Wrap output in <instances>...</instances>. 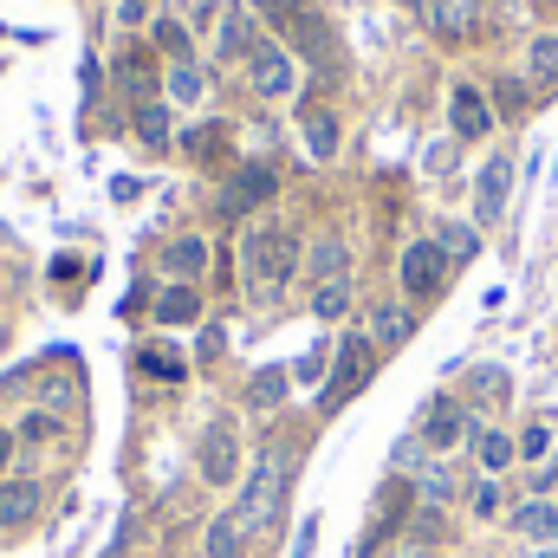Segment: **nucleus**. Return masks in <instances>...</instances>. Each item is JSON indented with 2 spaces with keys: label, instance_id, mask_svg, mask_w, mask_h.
Here are the masks:
<instances>
[{
  "label": "nucleus",
  "instance_id": "1",
  "mask_svg": "<svg viewBox=\"0 0 558 558\" xmlns=\"http://www.w3.org/2000/svg\"><path fill=\"white\" fill-rule=\"evenodd\" d=\"M292 274H299V234H292V228L260 221V228L241 234V279H247L254 299H274Z\"/></svg>",
  "mask_w": 558,
  "mask_h": 558
},
{
  "label": "nucleus",
  "instance_id": "2",
  "mask_svg": "<svg viewBox=\"0 0 558 558\" xmlns=\"http://www.w3.org/2000/svg\"><path fill=\"white\" fill-rule=\"evenodd\" d=\"M286 487H292V454H286V448H267L260 468H254V481H247V494H241V507H234V520H241L247 533L274 526L279 507H286Z\"/></svg>",
  "mask_w": 558,
  "mask_h": 558
},
{
  "label": "nucleus",
  "instance_id": "3",
  "mask_svg": "<svg viewBox=\"0 0 558 558\" xmlns=\"http://www.w3.org/2000/svg\"><path fill=\"white\" fill-rule=\"evenodd\" d=\"M234 474H241V435H234V416H215L202 435V481L234 487Z\"/></svg>",
  "mask_w": 558,
  "mask_h": 558
},
{
  "label": "nucleus",
  "instance_id": "4",
  "mask_svg": "<svg viewBox=\"0 0 558 558\" xmlns=\"http://www.w3.org/2000/svg\"><path fill=\"white\" fill-rule=\"evenodd\" d=\"M371 357H377V344H371L364 331H351V338L338 344V371H331V384H325V410H338L351 390H364V377H371Z\"/></svg>",
  "mask_w": 558,
  "mask_h": 558
},
{
  "label": "nucleus",
  "instance_id": "5",
  "mask_svg": "<svg viewBox=\"0 0 558 558\" xmlns=\"http://www.w3.org/2000/svg\"><path fill=\"white\" fill-rule=\"evenodd\" d=\"M448 267H454V260H448L435 241H410V254H403L397 274H403V292H410V299H435L441 279H448Z\"/></svg>",
  "mask_w": 558,
  "mask_h": 558
},
{
  "label": "nucleus",
  "instance_id": "6",
  "mask_svg": "<svg viewBox=\"0 0 558 558\" xmlns=\"http://www.w3.org/2000/svg\"><path fill=\"white\" fill-rule=\"evenodd\" d=\"M46 513V487L39 481H0V533H20V526H33Z\"/></svg>",
  "mask_w": 558,
  "mask_h": 558
},
{
  "label": "nucleus",
  "instance_id": "7",
  "mask_svg": "<svg viewBox=\"0 0 558 558\" xmlns=\"http://www.w3.org/2000/svg\"><path fill=\"white\" fill-rule=\"evenodd\" d=\"M274 195H279V175L267 169V162H247V169L228 182L221 208H228V215H247V208H260V202H274Z\"/></svg>",
  "mask_w": 558,
  "mask_h": 558
},
{
  "label": "nucleus",
  "instance_id": "8",
  "mask_svg": "<svg viewBox=\"0 0 558 558\" xmlns=\"http://www.w3.org/2000/svg\"><path fill=\"white\" fill-rule=\"evenodd\" d=\"M507 189H513V162H507V156H487V169H481V182H474V215H481L487 228L507 215Z\"/></svg>",
  "mask_w": 558,
  "mask_h": 558
},
{
  "label": "nucleus",
  "instance_id": "9",
  "mask_svg": "<svg viewBox=\"0 0 558 558\" xmlns=\"http://www.w3.org/2000/svg\"><path fill=\"white\" fill-rule=\"evenodd\" d=\"M247 78H254L260 98H286V92H292V59H286L279 46H254V52H247Z\"/></svg>",
  "mask_w": 558,
  "mask_h": 558
},
{
  "label": "nucleus",
  "instance_id": "10",
  "mask_svg": "<svg viewBox=\"0 0 558 558\" xmlns=\"http://www.w3.org/2000/svg\"><path fill=\"white\" fill-rule=\"evenodd\" d=\"M448 124H454V137L461 143H474V137H487L494 111H487V98H481L474 85H454V98H448Z\"/></svg>",
  "mask_w": 558,
  "mask_h": 558
},
{
  "label": "nucleus",
  "instance_id": "11",
  "mask_svg": "<svg viewBox=\"0 0 558 558\" xmlns=\"http://www.w3.org/2000/svg\"><path fill=\"white\" fill-rule=\"evenodd\" d=\"M162 274L175 279V286H195V279L208 274V241H202V234L169 241V247H162Z\"/></svg>",
  "mask_w": 558,
  "mask_h": 558
},
{
  "label": "nucleus",
  "instance_id": "12",
  "mask_svg": "<svg viewBox=\"0 0 558 558\" xmlns=\"http://www.w3.org/2000/svg\"><path fill=\"white\" fill-rule=\"evenodd\" d=\"M305 274L318 279V286H338V279H351V247H344L338 234L312 241V254H305Z\"/></svg>",
  "mask_w": 558,
  "mask_h": 558
},
{
  "label": "nucleus",
  "instance_id": "13",
  "mask_svg": "<svg viewBox=\"0 0 558 558\" xmlns=\"http://www.w3.org/2000/svg\"><path fill=\"white\" fill-rule=\"evenodd\" d=\"M461 435H468V416H461L454 403H428V416H422V448L448 454V448H454Z\"/></svg>",
  "mask_w": 558,
  "mask_h": 558
},
{
  "label": "nucleus",
  "instance_id": "14",
  "mask_svg": "<svg viewBox=\"0 0 558 558\" xmlns=\"http://www.w3.org/2000/svg\"><path fill=\"white\" fill-rule=\"evenodd\" d=\"M422 20L435 26V33H448V39H461L474 20H481V0H422Z\"/></svg>",
  "mask_w": 558,
  "mask_h": 558
},
{
  "label": "nucleus",
  "instance_id": "15",
  "mask_svg": "<svg viewBox=\"0 0 558 558\" xmlns=\"http://www.w3.org/2000/svg\"><path fill=\"white\" fill-rule=\"evenodd\" d=\"M202 558H247V526H241L234 513L208 520V526H202Z\"/></svg>",
  "mask_w": 558,
  "mask_h": 558
},
{
  "label": "nucleus",
  "instance_id": "16",
  "mask_svg": "<svg viewBox=\"0 0 558 558\" xmlns=\"http://www.w3.org/2000/svg\"><path fill=\"white\" fill-rule=\"evenodd\" d=\"M513 526H520L533 546H553V539H558V507H553V500H526V507L513 513Z\"/></svg>",
  "mask_w": 558,
  "mask_h": 558
},
{
  "label": "nucleus",
  "instance_id": "17",
  "mask_svg": "<svg viewBox=\"0 0 558 558\" xmlns=\"http://www.w3.org/2000/svg\"><path fill=\"white\" fill-rule=\"evenodd\" d=\"M299 124H305V149H312V162H331V156H338V118H331V111H305Z\"/></svg>",
  "mask_w": 558,
  "mask_h": 558
},
{
  "label": "nucleus",
  "instance_id": "18",
  "mask_svg": "<svg viewBox=\"0 0 558 558\" xmlns=\"http://www.w3.org/2000/svg\"><path fill=\"white\" fill-rule=\"evenodd\" d=\"M156 318H162V325H189V318H202V286H169V292L156 299Z\"/></svg>",
  "mask_w": 558,
  "mask_h": 558
},
{
  "label": "nucleus",
  "instance_id": "19",
  "mask_svg": "<svg viewBox=\"0 0 558 558\" xmlns=\"http://www.w3.org/2000/svg\"><path fill=\"white\" fill-rule=\"evenodd\" d=\"M416 331V318L403 312V305H377V318H371V344H384V351H397L403 338Z\"/></svg>",
  "mask_w": 558,
  "mask_h": 558
},
{
  "label": "nucleus",
  "instance_id": "20",
  "mask_svg": "<svg viewBox=\"0 0 558 558\" xmlns=\"http://www.w3.org/2000/svg\"><path fill=\"white\" fill-rule=\"evenodd\" d=\"M286 390H292V371L267 364V371H254V384H247V403H254V410H279V403H286Z\"/></svg>",
  "mask_w": 558,
  "mask_h": 558
},
{
  "label": "nucleus",
  "instance_id": "21",
  "mask_svg": "<svg viewBox=\"0 0 558 558\" xmlns=\"http://www.w3.org/2000/svg\"><path fill=\"white\" fill-rule=\"evenodd\" d=\"M526 72H533V85H539V92H558V33H539V39H533Z\"/></svg>",
  "mask_w": 558,
  "mask_h": 558
},
{
  "label": "nucleus",
  "instance_id": "22",
  "mask_svg": "<svg viewBox=\"0 0 558 558\" xmlns=\"http://www.w3.org/2000/svg\"><path fill=\"white\" fill-rule=\"evenodd\" d=\"M202 92H208V78H202V65H189V59H175V72H169V98H175V105H202Z\"/></svg>",
  "mask_w": 558,
  "mask_h": 558
},
{
  "label": "nucleus",
  "instance_id": "23",
  "mask_svg": "<svg viewBox=\"0 0 558 558\" xmlns=\"http://www.w3.org/2000/svg\"><path fill=\"white\" fill-rule=\"evenodd\" d=\"M137 137L149 143V149H169V105H149V98H143L137 105Z\"/></svg>",
  "mask_w": 558,
  "mask_h": 558
},
{
  "label": "nucleus",
  "instance_id": "24",
  "mask_svg": "<svg viewBox=\"0 0 558 558\" xmlns=\"http://www.w3.org/2000/svg\"><path fill=\"white\" fill-rule=\"evenodd\" d=\"M435 247H441L448 260H474V254H481V234H474V228H461V221H448V228L435 234Z\"/></svg>",
  "mask_w": 558,
  "mask_h": 558
},
{
  "label": "nucleus",
  "instance_id": "25",
  "mask_svg": "<svg viewBox=\"0 0 558 558\" xmlns=\"http://www.w3.org/2000/svg\"><path fill=\"white\" fill-rule=\"evenodd\" d=\"M474 448H481V468H487V474L513 468V454H520V448H513V435H500V428H487V435H481Z\"/></svg>",
  "mask_w": 558,
  "mask_h": 558
},
{
  "label": "nucleus",
  "instance_id": "26",
  "mask_svg": "<svg viewBox=\"0 0 558 558\" xmlns=\"http://www.w3.org/2000/svg\"><path fill=\"white\" fill-rule=\"evenodd\" d=\"M247 33H254V26H247V13H241V7H228V13H221V59H241V52H247Z\"/></svg>",
  "mask_w": 558,
  "mask_h": 558
},
{
  "label": "nucleus",
  "instance_id": "27",
  "mask_svg": "<svg viewBox=\"0 0 558 558\" xmlns=\"http://www.w3.org/2000/svg\"><path fill=\"white\" fill-rule=\"evenodd\" d=\"M312 312H318V318H344V312H351V279L318 286V292H312Z\"/></svg>",
  "mask_w": 558,
  "mask_h": 558
},
{
  "label": "nucleus",
  "instance_id": "28",
  "mask_svg": "<svg viewBox=\"0 0 558 558\" xmlns=\"http://www.w3.org/2000/svg\"><path fill=\"white\" fill-rule=\"evenodd\" d=\"M422 500H428V507L454 500V474H448V468H422Z\"/></svg>",
  "mask_w": 558,
  "mask_h": 558
},
{
  "label": "nucleus",
  "instance_id": "29",
  "mask_svg": "<svg viewBox=\"0 0 558 558\" xmlns=\"http://www.w3.org/2000/svg\"><path fill=\"white\" fill-rule=\"evenodd\" d=\"M494 98H500V111H507V118H520V111H526V85H520V78H500V92H494Z\"/></svg>",
  "mask_w": 558,
  "mask_h": 558
},
{
  "label": "nucleus",
  "instance_id": "30",
  "mask_svg": "<svg viewBox=\"0 0 558 558\" xmlns=\"http://www.w3.org/2000/svg\"><path fill=\"white\" fill-rule=\"evenodd\" d=\"M292 377H299V384H325V344H318V351H305V357L292 364Z\"/></svg>",
  "mask_w": 558,
  "mask_h": 558
},
{
  "label": "nucleus",
  "instance_id": "31",
  "mask_svg": "<svg viewBox=\"0 0 558 558\" xmlns=\"http://www.w3.org/2000/svg\"><path fill=\"white\" fill-rule=\"evenodd\" d=\"M46 435H52V416H46V410H33V416L13 428V441H46Z\"/></svg>",
  "mask_w": 558,
  "mask_h": 558
},
{
  "label": "nucleus",
  "instance_id": "32",
  "mask_svg": "<svg viewBox=\"0 0 558 558\" xmlns=\"http://www.w3.org/2000/svg\"><path fill=\"white\" fill-rule=\"evenodd\" d=\"M143 364H149L156 377H169V384L182 377V357H169V351H143Z\"/></svg>",
  "mask_w": 558,
  "mask_h": 558
},
{
  "label": "nucleus",
  "instance_id": "33",
  "mask_svg": "<svg viewBox=\"0 0 558 558\" xmlns=\"http://www.w3.org/2000/svg\"><path fill=\"white\" fill-rule=\"evenodd\" d=\"M156 39H162V46H169V52H175V59H182V52H189V33H182V26H175V20H162V26H156Z\"/></svg>",
  "mask_w": 558,
  "mask_h": 558
},
{
  "label": "nucleus",
  "instance_id": "34",
  "mask_svg": "<svg viewBox=\"0 0 558 558\" xmlns=\"http://www.w3.org/2000/svg\"><path fill=\"white\" fill-rule=\"evenodd\" d=\"M474 513H481V520H487V513H500V487H494V481H481V487H474Z\"/></svg>",
  "mask_w": 558,
  "mask_h": 558
},
{
  "label": "nucleus",
  "instance_id": "35",
  "mask_svg": "<svg viewBox=\"0 0 558 558\" xmlns=\"http://www.w3.org/2000/svg\"><path fill=\"white\" fill-rule=\"evenodd\" d=\"M520 448H526V454H533V461H539V454H546V448H553V428H526V435H520Z\"/></svg>",
  "mask_w": 558,
  "mask_h": 558
},
{
  "label": "nucleus",
  "instance_id": "36",
  "mask_svg": "<svg viewBox=\"0 0 558 558\" xmlns=\"http://www.w3.org/2000/svg\"><path fill=\"white\" fill-rule=\"evenodd\" d=\"M312 546H318V520H305V526H299V539H292V558H312Z\"/></svg>",
  "mask_w": 558,
  "mask_h": 558
},
{
  "label": "nucleus",
  "instance_id": "37",
  "mask_svg": "<svg viewBox=\"0 0 558 558\" xmlns=\"http://www.w3.org/2000/svg\"><path fill=\"white\" fill-rule=\"evenodd\" d=\"M254 7H260L267 20H292V13H299V0H254Z\"/></svg>",
  "mask_w": 558,
  "mask_h": 558
},
{
  "label": "nucleus",
  "instance_id": "38",
  "mask_svg": "<svg viewBox=\"0 0 558 558\" xmlns=\"http://www.w3.org/2000/svg\"><path fill=\"white\" fill-rule=\"evenodd\" d=\"M98 558H131V520L118 526V539H111V546H105V553H98Z\"/></svg>",
  "mask_w": 558,
  "mask_h": 558
},
{
  "label": "nucleus",
  "instance_id": "39",
  "mask_svg": "<svg viewBox=\"0 0 558 558\" xmlns=\"http://www.w3.org/2000/svg\"><path fill=\"white\" fill-rule=\"evenodd\" d=\"M7 468H13V428L0 422V481H7Z\"/></svg>",
  "mask_w": 558,
  "mask_h": 558
},
{
  "label": "nucleus",
  "instance_id": "40",
  "mask_svg": "<svg viewBox=\"0 0 558 558\" xmlns=\"http://www.w3.org/2000/svg\"><path fill=\"white\" fill-rule=\"evenodd\" d=\"M533 481H539V494H546V487H558V454L546 461V468H533Z\"/></svg>",
  "mask_w": 558,
  "mask_h": 558
},
{
  "label": "nucleus",
  "instance_id": "41",
  "mask_svg": "<svg viewBox=\"0 0 558 558\" xmlns=\"http://www.w3.org/2000/svg\"><path fill=\"white\" fill-rule=\"evenodd\" d=\"M390 558H428V546H422V539H410V546H397Z\"/></svg>",
  "mask_w": 558,
  "mask_h": 558
},
{
  "label": "nucleus",
  "instance_id": "42",
  "mask_svg": "<svg viewBox=\"0 0 558 558\" xmlns=\"http://www.w3.org/2000/svg\"><path fill=\"white\" fill-rule=\"evenodd\" d=\"M118 13H124V20H131V26H137V20H143V0H124V7H118Z\"/></svg>",
  "mask_w": 558,
  "mask_h": 558
},
{
  "label": "nucleus",
  "instance_id": "43",
  "mask_svg": "<svg viewBox=\"0 0 558 558\" xmlns=\"http://www.w3.org/2000/svg\"><path fill=\"white\" fill-rule=\"evenodd\" d=\"M533 558H558V546H533Z\"/></svg>",
  "mask_w": 558,
  "mask_h": 558
},
{
  "label": "nucleus",
  "instance_id": "44",
  "mask_svg": "<svg viewBox=\"0 0 558 558\" xmlns=\"http://www.w3.org/2000/svg\"><path fill=\"white\" fill-rule=\"evenodd\" d=\"M539 7H558V0H539Z\"/></svg>",
  "mask_w": 558,
  "mask_h": 558
}]
</instances>
